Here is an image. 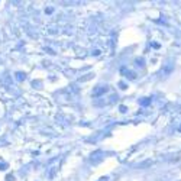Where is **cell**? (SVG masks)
Returning a JSON list of instances; mask_svg holds the SVG:
<instances>
[{"mask_svg":"<svg viewBox=\"0 0 181 181\" xmlns=\"http://www.w3.org/2000/svg\"><path fill=\"white\" fill-rule=\"evenodd\" d=\"M88 78H91V74H87V77H84V78H80V81H86V80H88Z\"/></svg>","mask_w":181,"mask_h":181,"instance_id":"obj_1","label":"cell"},{"mask_svg":"<svg viewBox=\"0 0 181 181\" xmlns=\"http://www.w3.org/2000/svg\"><path fill=\"white\" fill-rule=\"evenodd\" d=\"M102 181H105V178H103V180H102Z\"/></svg>","mask_w":181,"mask_h":181,"instance_id":"obj_2","label":"cell"}]
</instances>
